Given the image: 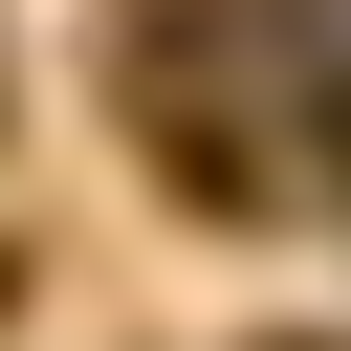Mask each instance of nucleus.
Returning <instances> with one entry per match:
<instances>
[{
    "mask_svg": "<svg viewBox=\"0 0 351 351\" xmlns=\"http://www.w3.org/2000/svg\"><path fill=\"white\" fill-rule=\"evenodd\" d=\"M329 154H351V66H329Z\"/></svg>",
    "mask_w": 351,
    "mask_h": 351,
    "instance_id": "f257e3e1",
    "label": "nucleus"
},
{
    "mask_svg": "<svg viewBox=\"0 0 351 351\" xmlns=\"http://www.w3.org/2000/svg\"><path fill=\"white\" fill-rule=\"evenodd\" d=\"M263 351H329V329H263Z\"/></svg>",
    "mask_w": 351,
    "mask_h": 351,
    "instance_id": "f03ea898",
    "label": "nucleus"
},
{
    "mask_svg": "<svg viewBox=\"0 0 351 351\" xmlns=\"http://www.w3.org/2000/svg\"><path fill=\"white\" fill-rule=\"evenodd\" d=\"M0 307H22V263H0Z\"/></svg>",
    "mask_w": 351,
    "mask_h": 351,
    "instance_id": "7ed1b4c3",
    "label": "nucleus"
}]
</instances>
